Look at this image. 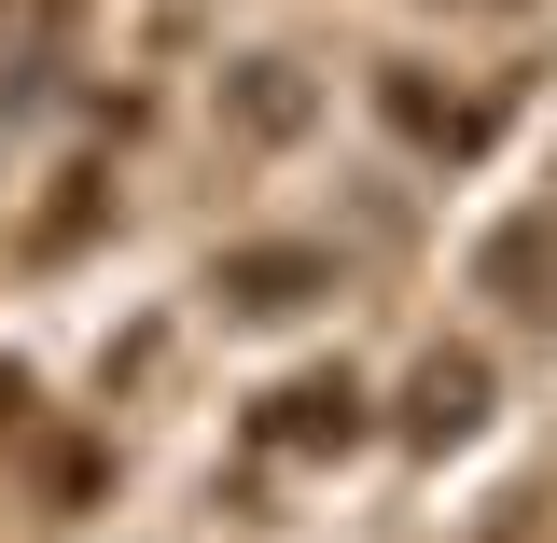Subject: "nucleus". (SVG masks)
<instances>
[{
    "instance_id": "5",
    "label": "nucleus",
    "mask_w": 557,
    "mask_h": 543,
    "mask_svg": "<svg viewBox=\"0 0 557 543\" xmlns=\"http://www.w3.org/2000/svg\"><path fill=\"white\" fill-rule=\"evenodd\" d=\"M307 112H321V98H307L293 57H237V70H223V126H237V139H307Z\"/></svg>"
},
{
    "instance_id": "8",
    "label": "nucleus",
    "mask_w": 557,
    "mask_h": 543,
    "mask_svg": "<svg viewBox=\"0 0 557 543\" xmlns=\"http://www.w3.org/2000/svg\"><path fill=\"white\" fill-rule=\"evenodd\" d=\"M0 432H28V377L14 362H0Z\"/></svg>"
},
{
    "instance_id": "4",
    "label": "nucleus",
    "mask_w": 557,
    "mask_h": 543,
    "mask_svg": "<svg viewBox=\"0 0 557 543\" xmlns=\"http://www.w3.org/2000/svg\"><path fill=\"white\" fill-rule=\"evenodd\" d=\"M376 112H391V139H418V153H474L487 139L474 98H446V70H376Z\"/></svg>"
},
{
    "instance_id": "1",
    "label": "nucleus",
    "mask_w": 557,
    "mask_h": 543,
    "mask_svg": "<svg viewBox=\"0 0 557 543\" xmlns=\"http://www.w3.org/2000/svg\"><path fill=\"white\" fill-rule=\"evenodd\" d=\"M209 293H223V321H307V307H335V251H307V237H237V251L209 266Z\"/></svg>"
},
{
    "instance_id": "7",
    "label": "nucleus",
    "mask_w": 557,
    "mask_h": 543,
    "mask_svg": "<svg viewBox=\"0 0 557 543\" xmlns=\"http://www.w3.org/2000/svg\"><path fill=\"white\" fill-rule=\"evenodd\" d=\"M98 223H112V182H98V168H70V182H57V209H42V251H84Z\"/></svg>"
},
{
    "instance_id": "6",
    "label": "nucleus",
    "mask_w": 557,
    "mask_h": 543,
    "mask_svg": "<svg viewBox=\"0 0 557 543\" xmlns=\"http://www.w3.org/2000/svg\"><path fill=\"white\" fill-rule=\"evenodd\" d=\"M487 293L530 307V321H557V237L544 223H502V237H487Z\"/></svg>"
},
{
    "instance_id": "2",
    "label": "nucleus",
    "mask_w": 557,
    "mask_h": 543,
    "mask_svg": "<svg viewBox=\"0 0 557 543\" xmlns=\"http://www.w3.org/2000/svg\"><path fill=\"white\" fill-rule=\"evenodd\" d=\"M362 391H348V377H293V391H265V405H251V432H265L278 460H348V446H362Z\"/></svg>"
},
{
    "instance_id": "9",
    "label": "nucleus",
    "mask_w": 557,
    "mask_h": 543,
    "mask_svg": "<svg viewBox=\"0 0 557 543\" xmlns=\"http://www.w3.org/2000/svg\"><path fill=\"white\" fill-rule=\"evenodd\" d=\"M0 14H14V28H70V0H0Z\"/></svg>"
},
{
    "instance_id": "3",
    "label": "nucleus",
    "mask_w": 557,
    "mask_h": 543,
    "mask_svg": "<svg viewBox=\"0 0 557 543\" xmlns=\"http://www.w3.org/2000/svg\"><path fill=\"white\" fill-rule=\"evenodd\" d=\"M474 432H487V348H432L405 377V446L446 460V446H474Z\"/></svg>"
}]
</instances>
